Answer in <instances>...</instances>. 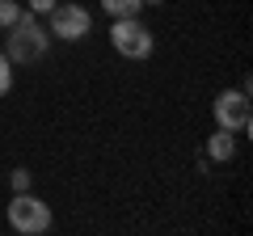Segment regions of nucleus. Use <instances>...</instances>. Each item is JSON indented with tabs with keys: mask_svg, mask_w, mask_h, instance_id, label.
Segmentation results:
<instances>
[{
	"mask_svg": "<svg viewBox=\"0 0 253 236\" xmlns=\"http://www.w3.org/2000/svg\"><path fill=\"white\" fill-rule=\"evenodd\" d=\"M46 46H51V30H46L34 13L21 9V17L9 26V46H4V55H9L13 64H38L46 55Z\"/></svg>",
	"mask_w": 253,
	"mask_h": 236,
	"instance_id": "nucleus-1",
	"label": "nucleus"
},
{
	"mask_svg": "<svg viewBox=\"0 0 253 236\" xmlns=\"http://www.w3.org/2000/svg\"><path fill=\"white\" fill-rule=\"evenodd\" d=\"M110 46H114L123 59H148L152 46H156V38L139 17H114V26H110Z\"/></svg>",
	"mask_w": 253,
	"mask_h": 236,
	"instance_id": "nucleus-2",
	"label": "nucleus"
},
{
	"mask_svg": "<svg viewBox=\"0 0 253 236\" xmlns=\"http://www.w3.org/2000/svg\"><path fill=\"white\" fill-rule=\"evenodd\" d=\"M9 228L21 232V236H42L46 228H51V207H46L38 194H30V190L13 194V202H9Z\"/></svg>",
	"mask_w": 253,
	"mask_h": 236,
	"instance_id": "nucleus-3",
	"label": "nucleus"
},
{
	"mask_svg": "<svg viewBox=\"0 0 253 236\" xmlns=\"http://www.w3.org/2000/svg\"><path fill=\"white\" fill-rule=\"evenodd\" d=\"M211 114H215V127L224 131H249V93L245 89H224L211 101Z\"/></svg>",
	"mask_w": 253,
	"mask_h": 236,
	"instance_id": "nucleus-4",
	"label": "nucleus"
},
{
	"mask_svg": "<svg viewBox=\"0 0 253 236\" xmlns=\"http://www.w3.org/2000/svg\"><path fill=\"white\" fill-rule=\"evenodd\" d=\"M46 17H51V38H59V42H81L93 26L84 4H55Z\"/></svg>",
	"mask_w": 253,
	"mask_h": 236,
	"instance_id": "nucleus-5",
	"label": "nucleus"
},
{
	"mask_svg": "<svg viewBox=\"0 0 253 236\" xmlns=\"http://www.w3.org/2000/svg\"><path fill=\"white\" fill-rule=\"evenodd\" d=\"M236 156V131H224V127H215V135L207 139V160H219V164H228Z\"/></svg>",
	"mask_w": 253,
	"mask_h": 236,
	"instance_id": "nucleus-6",
	"label": "nucleus"
},
{
	"mask_svg": "<svg viewBox=\"0 0 253 236\" xmlns=\"http://www.w3.org/2000/svg\"><path fill=\"white\" fill-rule=\"evenodd\" d=\"M101 9H106L110 17H139L144 0H101Z\"/></svg>",
	"mask_w": 253,
	"mask_h": 236,
	"instance_id": "nucleus-7",
	"label": "nucleus"
},
{
	"mask_svg": "<svg viewBox=\"0 0 253 236\" xmlns=\"http://www.w3.org/2000/svg\"><path fill=\"white\" fill-rule=\"evenodd\" d=\"M21 17V0H0V30H9Z\"/></svg>",
	"mask_w": 253,
	"mask_h": 236,
	"instance_id": "nucleus-8",
	"label": "nucleus"
},
{
	"mask_svg": "<svg viewBox=\"0 0 253 236\" xmlns=\"http://www.w3.org/2000/svg\"><path fill=\"white\" fill-rule=\"evenodd\" d=\"M9 89H13V59L0 51V97H4Z\"/></svg>",
	"mask_w": 253,
	"mask_h": 236,
	"instance_id": "nucleus-9",
	"label": "nucleus"
},
{
	"mask_svg": "<svg viewBox=\"0 0 253 236\" xmlns=\"http://www.w3.org/2000/svg\"><path fill=\"white\" fill-rule=\"evenodd\" d=\"M59 0H26V13H34V17H42V13H51Z\"/></svg>",
	"mask_w": 253,
	"mask_h": 236,
	"instance_id": "nucleus-10",
	"label": "nucleus"
},
{
	"mask_svg": "<svg viewBox=\"0 0 253 236\" xmlns=\"http://www.w3.org/2000/svg\"><path fill=\"white\" fill-rule=\"evenodd\" d=\"M30 169H13V194H21V190H30Z\"/></svg>",
	"mask_w": 253,
	"mask_h": 236,
	"instance_id": "nucleus-11",
	"label": "nucleus"
},
{
	"mask_svg": "<svg viewBox=\"0 0 253 236\" xmlns=\"http://www.w3.org/2000/svg\"><path fill=\"white\" fill-rule=\"evenodd\" d=\"M144 4H165V0H144Z\"/></svg>",
	"mask_w": 253,
	"mask_h": 236,
	"instance_id": "nucleus-12",
	"label": "nucleus"
}]
</instances>
